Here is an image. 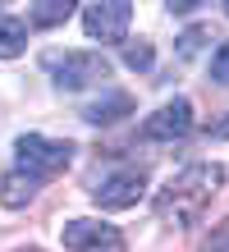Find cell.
Here are the masks:
<instances>
[{"label": "cell", "mask_w": 229, "mask_h": 252, "mask_svg": "<svg viewBox=\"0 0 229 252\" xmlns=\"http://www.w3.org/2000/svg\"><path fill=\"white\" fill-rule=\"evenodd\" d=\"M220 184H225V170L216 165V160H197V165L179 170L174 179L161 188L156 216L165 220V225H174V229H188V225H197V220L206 216V206L220 192Z\"/></svg>", "instance_id": "obj_1"}, {"label": "cell", "mask_w": 229, "mask_h": 252, "mask_svg": "<svg viewBox=\"0 0 229 252\" xmlns=\"http://www.w3.org/2000/svg\"><path fill=\"white\" fill-rule=\"evenodd\" d=\"M41 64L55 78V87H65V92H83V87L110 78V64L97 51H46Z\"/></svg>", "instance_id": "obj_2"}, {"label": "cell", "mask_w": 229, "mask_h": 252, "mask_svg": "<svg viewBox=\"0 0 229 252\" xmlns=\"http://www.w3.org/2000/svg\"><path fill=\"white\" fill-rule=\"evenodd\" d=\"M73 160V142H60V138H41V133H23L14 142V170H23L28 179H51Z\"/></svg>", "instance_id": "obj_3"}, {"label": "cell", "mask_w": 229, "mask_h": 252, "mask_svg": "<svg viewBox=\"0 0 229 252\" xmlns=\"http://www.w3.org/2000/svg\"><path fill=\"white\" fill-rule=\"evenodd\" d=\"M147 192V170L142 165H119L105 179H97L92 188V202L105 206V211H124V206H137V197Z\"/></svg>", "instance_id": "obj_4"}, {"label": "cell", "mask_w": 229, "mask_h": 252, "mask_svg": "<svg viewBox=\"0 0 229 252\" xmlns=\"http://www.w3.org/2000/svg\"><path fill=\"white\" fill-rule=\"evenodd\" d=\"M60 239H65L69 252H129L124 234H119L115 225H105V220H65V229H60Z\"/></svg>", "instance_id": "obj_5"}, {"label": "cell", "mask_w": 229, "mask_h": 252, "mask_svg": "<svg viewBox=\"0 0 229 252\" xmlns=\"http://www.w3.org/2000/svg\"><path fill=\"white\" fill-rule=\"evenodd\" d=\"M129 19H133V5H124V0H97V5L83 9V32L92 41H124Z\"/></svg>", "instance_id": "obj_6"}, {"label": "cell", "mask_w": 229, "mask_h": 252, "mask_svg": "<svg viewBox=\"0 0 229 252\" xmlns=\"http://www.w3.org/2000/svg\"><path fill=\"white\" fill-rule=\"evenodd\" d=\"M142 133L147 142H174V138H188L193 133V106L183 96H174V101H165V106L156 110V115H147L142 120Z\"/></svg>", "instance_id": "obj_7"}, {"label": "cell", "mask_w": 229, "mask_h": 252, "mask_svg": "<svg viewBox=\"0 0 229 252\" xmlns=\"http://www.w3.org/2000/svg\"><path fill=\"white\" fill-rule=\"evenodd\" d=\"M37 197V179H28L23 170H5V179H0V202L9 206V211H19Z\"/></svg>", "instance_id": "obj_8"}, {"label": "cell", "mask_w": 229, "mask_h": 252, "mask_svg": "<svg viewBox=\"0 0 229 252\" xmlns=\"http://www.w3.org/2000/svg\"><path fill=\"white\" fill-rule=\"evenodd\" d=\"M23 46H28V23H23V19H9V14H0V60L23 55Z\"/></svg>", "instance_id": "obj_9"}, {"label": "cell", "mask_w": 229, "mask_h": 252, "mask_svg": "<svg viewBox=\"0 0 229 252\" xmlns=\"http://www.w3.org/2000/svg\"><path fill=\"white\" fill-rule=\"evenodd\" d=\"M129 110H133V101L124 92H115V96H105V101H92V106L83 110V120L87 124H115L119 115H129Z\"/></svg>", "instance_id": "obj_10"}, {"label": "cell", "mask_w": 229, "mask_h": 252, "mask_svg": "<svg viewBox=\"0 0 229 252\" xmlns=\"http://www.w3.org/2000/svg\"><path fill=\"white\" fill-rule=\"evenodd\" d=\"M73 14L69 0H41V5L28 9V28H55V23H65Z\"/></svg>", "instance_id": "obj_11"}, {"label": "cell", "mask_w": 229, "mask_h": 252, "mask_svg": "<svg viewBox=\"0 0 229 252\" xmlns=\"http://www.w3.org/2000/svg\"><path fill=\"white\" fill-rule=\"evenodd\" d=\"M124 60H129V69H151L156 51H151L147 41H137V46H129V51H124Z\"/></svg>", "instance_id": "obj_12"}, {"label": "cell", "mask_w": 229, "mask_h": 252, "mask_svg": "<svg viewBox=\"0 0 229 252\" xmlns=\"http://www.w3.org/2000/svg\"><path fill=\"white\" fill-rule=\"evenodd\" d=\"M211 78H216V83H229V41H220V51L211 55Z\"/></svg>", "instance_id": "obj_13"}, {"label": "cell", "mask_w": 229, "mask_h": 252, "mask_svg": "<svg viewBox=\"0 0 229 252\" xmlns=\"http://www.w3.org/2000/svg\"><path fill=\"white\" fill-rule=\"evenodd\" d=\"M206 252H229V220L211 234V243H206Z\"/></svg>", "instance_id": "obj_14"}, {"label": "cell", "mask_w": 229, "mask_h": 252, "mask_svg": "<svg viewBox=\"0 0 229 252\" xmlns=\"http://www.w3.org/2000/svg\"><path fill=\"white\" fill-rule=\"evenodd\" d=\"M197 41H202V28H188V32H183V46H179V51H183V55H193V51H197Z\"/></svg>", "instance_id": "obj_15"}, {"label": "cell", "mask_w": 229, "mask_h": 252, "mask_svg": "<svg viewBox=\"0 0 229 252\" xmlns=\"http://www.w3.org/2000/svg\"><path fill=\"white\" fill-rule=\"evenodd\" d=\"M19 252H41V248H19Z\"/></svg>", "instance_id": "obj_16"}, {"label": "cell", "mask_w": 229, "mask_h": 252, "mask_svg": "<svg viewBox=\"0 0 229 252\" xmlns=\"http://www.w3.org/2000/svg\"><path fill=\"white\" fill-rule=\"evenodd\" d=\"M225 14H229V5H225Z\"/></svg>", "instance_id": "obj_17"}]
</instances>
